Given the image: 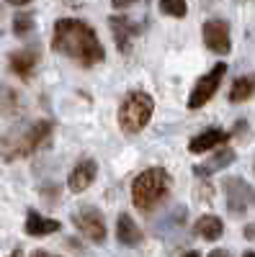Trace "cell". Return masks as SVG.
Masks as SVG:
<instances>
[{
  "label": "cell",
  "instance_id": "obj_1",
  "mask_svg": "<svg viewBox=\"0 0 255 257\" xmlns=\"http://www.w3.org/2000/svg\"><path fill=\"white\" fill-rule=\"evenodd\" d=\"M52 49L77 62L80 67H96L106 59V49L91 24L80 18H59L52 34Z\"/></svg>",
  "mask_w": 255,
  "mask_h": 257
},
{
  "label": "cell",
  "instance_id": "obj_2",
  "mask_svg": "<svg viewBox=\"0 0 255 257\" xmlns=\"http://www.w3.org/2000/svg\"><path fill=\"white\" fill-rule=\"evenodd\" d=\"M54 132V123L47 118L29 121L24 126L13 128L8 134H0V160L13 162V160H24L36 155L41 147H47Z\"/></svg>",
  "mask_w": 255,
  "mask_h": 257
},
{
  "label": "cell",
  "instance_id": "obj_3",
  "mask_svg": "<svg viewBox=\"0 0 255 257\" xmlns=\"http://www.w3.org/2000/svg\"><path fill=\"white\" fill-rule=\"evenodd\" d=\"M173 178L165 167H147L132 183V203L139 213H152L170 193Z\"/></svg>",
  "mask_w": 255,
  "mask_h": 257
},
{
  "label": "cell",
  "instance_id": "obj_4",
  "mask_svg": "<svg viewBox=\"0 0 255 257\" xmlns=\"http://www.w3.org/2000/svg\"><path fill=\"white\" fill-rule=\"evenodd\" d=\"M152 113H155V98L144 90H132L126 93V98L119 105V113H116L119 128L126 137H134L147 128Z\"/></svg>",
  "mask_w": 255,
  "mask_h": 257
},
{
  "label": "cell",
  "instance_id": "obj_5",
  "mask_svg": "<svg viewBox=\"0 0 255 257\" xmlns=\"http://www.w3.org/2000/svg\"><path fill=\"white\" fill-rule=\"evenodd\" d=\"M222 188L227 193V211L232 216H245L250 208H255V188L245 178L240 175L224 178Z\"/></svg>",
  "mask_w": 255,
  "mask_h": 257
},
{
  "label": "cell",
  "instance_id": "obj_6",
  "mask_svg": "<svg viewBox=\"0 0 255 257\" xmlns=\"http://www.w3.org/2000/svg\"><path fill=\"white\" fill-rule=\"evenodd\" d=\"M224 75H227V64H224V62H217L206 75H201V77L196 80V85H194V90H191V95H188V108H191V111L204 108V105L217 95Z\"/></svg>",
  "mask_w": 255,
  "mask_h": 257
},
{
  "label": "cell",
  "instance_id": "obj_7",
  "mask_svg": "<svg viewBox=\"0 0 255 257\" xmlns=\"http://www.w3.org/2000/svg\"><path fill=\"white\" fill-rule=\"evenodd\" d=\"M72 224L77 226V231L82 234L85 239H91L93 244H103L106 242V234H109V229H106V219L103 213L96 208V206H82L72 213Z\"/></svg>",
  "mask_w": 255,
  "mask_h": 257
},
{
  "label": "cell",
  "instance_id": "obj_8",
  "mask_svg": "<svg viewBox=\"0 0 255 257\" xmlns=\"http://www.w3.org/2000/svg\"><path fill=\"white\" fill-rule=\"evenodd\" d=\"M204 44L214 54H229L232 52V36H229V24L222 18H211L204 24Z\"/></svg>",
  "mask_w": 255,
  "mask_h": 257
},
{
  "label": "cell",
  "instance_id": "obj_9",
  "mask_svg": "<svg viewBox=\"0 0 255 257\" xmlns=\"http://www.w3.org/2000/svg\"><path fill=\"white\" fill-rule=\"evenodd\" d=\"M109 26H111V34H114V41L121 54H126L132 49V41L142 34V26L137 24V21L126 18V16H111L109 18Z\"/></svg>",
  "mask_w": 255,
  "mask_h": 257
},
{
  "label": "cell",
  "instance_id": "obj_10",
  "mask_svg": "<svg viewBox=\"0 0 255 257\" xmlns=\"http://www.w3.org/2000/svg\"><path fill=\"white\" fill-rule=\"evenodd\" d=\"M98 178V162L93 157H82L67 175V188L72 193H82L93 185V180Z\"/></svg>",
  "mask_w": 255,
  "mask_h": 257
},
{
  "label": "cell",
  "instance_id": "obj_11",
  "mask_svg": "<svg viewBox=\"0 0 255 257\" xmlns=\"http://www.w3.org/2000/svg\"><path fill=\"white\" fill-rule=\"evenodd\" d=\"M229 139H232V134L224 132V128H206V132L196 134L188 142V152L191 155H204V152H209V149H214L219 144H227Z\"/></svg>",
  "mask_w": 255,
  "mask_h": 257
},
{
  "label": "cell",
  "instance_id": "obj_12",
  "mask_svg": "<svg viewBox=\"0 0 255 257\" xmlns=\"http://www.w3.org/2000/svg\"><path fill=\"white\" fill-rule=\"evenodd\" d=\"M36 64H39V52L36 49H18V52H11V57H8L11 72L18 75L21 80H31Z\"/></svg>",
  "mask_w": 255,
  "mask_h": 257
},
{
  "label": "cell",
  "instance_id": "obj_13",
  "mask_svg": "<svg viewBox=\"0 0 255 257\" xmlns=\"http://www.w3.org/2000/svg\"><path fill=\"white\" fill-rule=\"evenodd\" d=\"M116 239L124 247H139L142 244L144 234H142V229L137 226V221L129 216V213H119V219H116Z\"/></svg>",
  "mask_w": 255,
  "mask_h": 257
},
{
  "label": "cell",
  "instance_id": "obj_14",
  "mask_svg": "<svg viewBox=\"0 0 255 257\" xmlns=\"http://www.w3.org/2000/svg\"><path fill=\"white\" fill-rule=\"evenodd\" d=\"M235 160H237L235 149H219V152H217L214 157H209L206 162H201V165H196V167H194V175H196V178H211L214 173H219V170L229 167Z\"/></svg>",
  "mask_w": 255,
  "mask_h": 257
},
{
  "label": "cell",
  "instance_id": "obj_15",
  "mask_svg": "<svg viewBox=\"0 0 255 257\" xmlns=\"http://www.w3.org/2000/svg\"><path fill=\"white\" fill-rule=\"evenodd\" d=\"M26 234L29 237H47V234H57L62 229V224L57 219H47V216H41L39 211H29L26 213Z\"/></svg>",
  "mask_w": 255,
  "mask_h": 257
},
{
  "label": "cell",
  "instance_id": "obj_16",
  "mask_svg": "<svg viewBox=\"0 0 255 257\" xmlns=\"http://www.w3.org/2000/svg\"><path fill=\"white\" fill-rule=\"evenodd\" d=\"M194 231L206 242H217V239H222V234H224V221L217 216V213H204V216L196 219Z\"/></svg>",
  "mask_w": 255,
  "mask_h": 257
},
{
  "label": "cell",
  "instance_id": "obj_17",
  "mask_svg": "<svg viewBox=\"0 0 255 257\" xmlns=\"http://www.w3.org/2000/svg\"><path fill=\"white\" fill-rule=\"evenodd\" d=\"M255 95V72H247V75H240L229 88V95L227 100L229 103H245Z\"/></svg>",
  "mask_w": 255,
  "mask_h": 257
},
{
  "label": "cell",
  "instance_id": "obj_18",
  "mask_svg": "<svg viewBox=\"0 0 255 257\" xmlns=\"http://www.w3.org/2000/svg\"><path fill=\"white\" fill-rule=\"evenodd\" d=\"M18 105H21L18 93L8 85H0V113H16Z\"/></svg>",
  "mask_w": 255,
  "mask_h": 257
},
{
  "label": "cell",
  "instance_id": "obj_19",
  "mask_svg": "<svg viewBox=\"0 0 255 257\" xmlns=\"http://www.w3.org/2000/svg\"><path fill=\"white\" fill-rule=\"evenodd\" d=\"M34 31V13H16L13 18V34L16 36H29Z\"/></svg>",
  "mask_w": 255,
  "mask_h": 257
},
{
  "label": "cell",
  "instance_id": "obj_20",
  "mask_svg": "<svg viewBox=\"0 0 255 257\" xmlns=\"http://www.w3.org/2000/svg\"><path fill=\"white\" fill-rule=\"evenodd\" d=\"M160 11L170 18H183L186 16V0H160Z\"/></svg>",
  "mask_w": 255,
  "mask_h": 257
},
{
  "label": "cell",
  "instance_id": "obj_21",
  "mask_svg": "<svg viewBox=\"0 0 255 257\" xmlns=\"http://www.w3.org/2000/svg\"><path fill=\"white\" fill-rule=\"evenodd\" d=\"M247 128H250V126H247V121H245V118H240V121L235 123V128H232L229 134L235 137V139H245V137H247Z\"/></svg>",
  "mask_w": 255,
  "mask_h": 257
},
{
  "label": "cell",
  "instance_id": "obj_22",
  "mask_svg": "<svg viewBox=\"0 0 255 257\" xmlns=\"http://www.w3.org/2000/svg\"><path fill=\"white\" fill-rule=\"evenodd\" d=\"M134 3H139V0H111V6L116 11H124V8H132Z\"/></svg>",
  "mask_w": 255,
  "mask_h": 257
},
{
  "label": "cell",
  "instance_id": "obj_23",
  "mask_svg": "<svg viewBox=\"0 0 255 257\" xmlns=\"http://www.w3.org/2000/svg\"><path fill=\"white\" fill-rule=\"evenodd\" d=\"M242 234H245V237H247L250 242H255V221H252V224H247V226L242 229Z\"/></svg>",
  "mask_w": 255,
  "mask_h": 257
},
{
  "label": "cell",
  "instance_id": "obj_24",
  "mask_svg": "<svg viewBox=\"0 0 255 257\" xmlns=\"http://www.w3.org/2000/svg\"><path fill=\"white\" fill-rule=\"evenodd\" d=\"M209 257H232V254H229V249H211Z\"/></svg>",
  "mask_w": 255,
  "mask_h": 257
},
{
  "label": "cell",
  "instance_id": "obj_25",
  "mask_svg": "<svg viewBox=\"0 0 255 257\" xmlns=\"http://www.w3.org/2000/svg\"><path fill=\"white\" fill-rule=\"evenodd\" d=\"M31 257H59V254H52V252H47V249H34Z\"/></svg>",
  "mask_w": 255,
  "mask_h": 257
},
{
  "label": "cell",
  "instance_id": "obj_26",
  "mask_svg": "<svg viewBox=\"0 0 255 257\" xmlns=\"http://www.w3.org/2000/svg\"><path fill=\"white\" fill-rule=\"evenodd\" d=\"M6 3H8V6H29L31 0H6Z\"/></svg>",
  "mask_w": 255,
  "mask_h": 257
},
{
  "label": "cell",
  "instance_id": "obj_27",
  "mask_svg": "<svg viewBox=\"0 0 255 257\" xmlns=\"http://www.w3.org/2000/svg\"><path fill=\"white\" fill-rule=\"evenodd\" d=\"M181 257H201V252H199V249H191V252H186V254H181Z\"/></svg>",
  "mask_w": 255,
  "mask_h": 257
},
{
  "label": "cell",
  "instance_id": "obj_28",
  "mask_svg": "<svg viewBox=\"0 0 255 257\" xmlns=\"http://www.w3.org/2000/svg\"><path fill=\"white\" fill-rule=\"evenodd\" d=\"M242 257H255V252H252V249H245V252H242Z\"/></svg>",
  "mask_w": 255,
  "mask_h": 257
},
{
  "label": "cell",
  "instance_id": "obj_29",
  "mask_svg": "<svg viewBox=\"0 0 255 257\" xmlns=\"http://www.w3.org/2000/svg\"><path fill=\"white\" fill-rule=\"evenodd\" d=\"M8 257H21V249H16V252H11Z\"/></svg>",
  "mask_w": 255,
  "mask_h": 257
},
{
  "label": "cell",
  "instance_id": "obj_30",
  "mask_svg": "<svg viewBox=\"0 0 255 257\" xmlns=\"http://www.w3.org/2000/svg\"><path fill=\"white\" fill-rule=\"evenodd\" d=\"M252 173H255V162H252Z\"/></svg>",
  "mask_w": 255,
  "mask_h": 257
}]
</instances>
